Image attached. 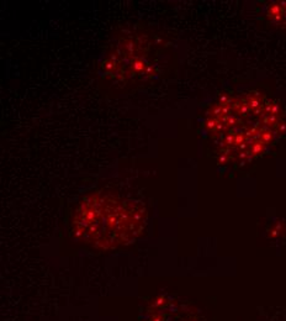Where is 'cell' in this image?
<instances>
[{
  "mask_svg": "<svg viewBox=\"0 0 286 321\" xmlns=\"http://www.w3.org/2000/svg\"><path fill=\"white\" fill-rule=\"evenodd\" d=\"M144 221V210L133 201L96 193L79 204L72 225L79 240L106 249L132 242L141 234Z\"/></svg>",
  "mask_w": 286,
  "mask_h": 321,
  "instance_id": "1",
  "label": "cell"
}]
</instances>
